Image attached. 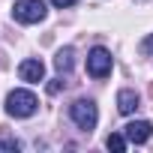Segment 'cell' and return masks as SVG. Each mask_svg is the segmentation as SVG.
I'll list each match as a JSON object with an SVG mask.
<instances>
[{
	"mask_svg": "<svg viewBox=\"0 0 153 153\" xmlns=\"http://www.w3.org/2000/svg\"><path fill=\"white\" fill-rule=\"evenodd\" d=\"M39 108V99L33 90H12L6 96V114L9 117H33Z\"/></svg>",
	"mask_w": 153,
	"mask_h": 153,
	"instance_id": "6da1fadb",
	"label": "cell"
},
{
	"mask_svg": "<svg viewBox=\"0 0 153 153\" xmlns=\"http://www.w3.org/2000/svg\"><path fill=\"white\" fill-rule=\"evenodd\" d=\"M69 117H72V123L78 126L81 132H90V129L96 126V120H99L96 102H90V99H75V102L69 105Z\"/></svg>",
	"mask_w": 153,
	"mask_h": 153,
	"instance_id": "7a4b0ae2",
	"label": "cell"
},
{
	"mask_svg": "<svg viewBox=\"0 0 153 153\" xmlns=\"http://www.w3.org/2000/svg\"><path fill=\"white\" fill-rule=\"evenodd\" d=\"M45 3L42 0H18L15 3V9H12V18L18 21V24H36V21H42L45 18Z\"/></svg>",
	"mask_w": 153,
	"mask_h": 153,
	"instance_id": "3957f363",
	"label": "cell"
},
{
	"mask_svg": "<svg viewBox=\"0 0 153 153\" xmlns=\"http://www.w3.org/2000/svg\"><path fill=\"white\" fill-rule=\"evenodd\" d=\"M111 66H114V60H111V51H108V48L96 45V48L87 54V72L93 75V78H108V75H111Z\"/></svg>",
	"mask_w": 153,
	"mask_h": 153,
	"instance_id": "277c9868",
	"label": "cell"
},
{
	"mask_svg": "<svg viewBox=\"0 0 153 153\" xmlns=\"http://www.w3.org/2000/svg\"><path fill=\"white\" fill-rule=\"evenodd\" d=\"M18 75H21V81L39 84V81H45V63H42V60H36V57H27V60H21Z\"/></svg>",
	"mask_w": 153,
	"mask_h": 153,
	"instance_id": "5b68a950",
	"label": "cell"
},
{
	"mask_svg": "<svg viewBox=\"0 0 153 153\" xmlns=\"http://www.w3.org/2000/svg\"><path fill=\"white\" fill-rule=\"evenodd\" d=\"M123 135L129 138V144H144V141H150L153 126H150L147 120H132V123L123 126Z\"/></svg>",
	"mask_w": 153,
	"mask_h": 153,
	"instance_id": "8992f818",
	"label": "cell"
},
{
	"mask_svg": "<svg viewBox=\"0 0 153 153\" xmlns=\"http://www.w3.org/2000/svg\"><path fill=\"white\" fill-rule=\"evenodd\" d=\"M135 108H138V93L129 90V87H123V90L117 93V111H120V114H132Z\"/></svg>",
	"mask_w": 153,
	"mask_h": 153,
	"instance_id": "52a82bcc",
	"label": "cell"
},
{
	"mask_svg": "<svg viewBox=\"0 0 153 153\" xmlns=\"http://www.w3.org/2000/svg\"><path fill=\"white\" fill-rule=\"evenodd\" d=\"M72 57H75V51H72V48H60V51H57V57H54V66H57V72H60V75L72 69Z\"/></svg>",
	"mask_w": 153,
	"mask_h": 153,
	"instance_id": "ba28073f",
	"label": "cell"
},
{
	"mask_svg": "<svg viewBox=\"0 0 153 153\" xmlns=\"http://www.w3.org/2000/svg\"><path fill=\"white\" fill-rule=\"evenodd\" d=\"M126 144H129V138H126V135H120V132H111V135L105 138V147H108V150H114V153H123V150H126Z\"/></svg>",
	"mask_w": 153,
	"mask_h": 153,
	"instance_id": "9c48e42d",
	"label": "cell"
},
{
	"mask_svg": "<svg viewBox=\"0 0 153 153\" xmlns=\"http://www.w3.org/2000/svg\"><path fill=\"white\" fill-rule=\"evenodd\" d=\"M141 54H147V57H153V33L141 42Z\"/></svg>",
	"mask_w": 153,
	"mask_h": 153,
	"instance_id": "30bf717a",
	"label": "cell"
},
{
	"mask_svg": "<svg viewBox=\"0 0 153 153\" xmlns=\"http://www.w3.org/2000/svg\"><path fill=\"white\" fill-rule=\"evenodd\" d=\"M51 3H54L57 9H66V6H72V3H78V0H51Z\"/></svg>",
	"mask_w": 153,
	"mask_h": 153,
	"instance_id": "8fae6325",
	"label": "cell"
},
{
	"mask_svg": "<svg viewBox=\"0 0 153 153\" xmlns=\"http://www.w3.org/2000/svg\"><path fill=\"white\" fill-rule=\"evenodd\" d=\"M0 150H18V141H0Z\"/></svg>",
	"mask_w": 153,
	"mask_h": 153,
	"instance_id": "7c38bea8",
	"label": "cell"
},
{
	"mask_svg": "<svg viewBox=\"0 0 153 153\" xmlns=\"http://www.w3.org/2000/svg\"><path fill=\"white\" fill-rule=\"evenodd\" d=\"M60 87H63V84H60V81H51V84H48V93H57V90H60Z\"/></svg>",
	"mask_w": 153,
	"mask_h": 153,
	"instance_id": "4fadbf2b",
	"label": "cell"
}]
</instances>
